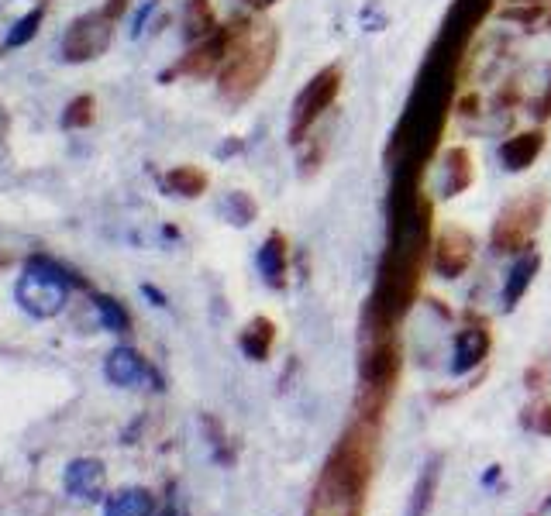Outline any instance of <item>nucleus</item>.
<instances>
[{
    "mask_svg": "<svg viewBox=\"0 0 551 516\" xmlns=\"http://www.w3.org/2000/svg\"><path fill=\"white\" fill-rule=\"evenodd\" d=\"M424 176L428 166L417 162H400L397 169H390L386 248L362 310L366 327H400V320L414 310L421 296L434 245V200L424 193Z\"/></svg>",
    "mask_w": 551,
    "mask_h": 516,
    "instance_id": "f257e3e1",
    "label": "nucleus"
},
{
    "mask_svg": "<svg viewBox=\"0 0 551 516\" xmlns=\"http://www.w3.org/2000/svg\"><path fill=\"white\" fill-rule=\"evenodd\" d=\"M462 62V52L431 42L428 59H424L414 90L407 97V107H403L397 128L390 131V142H386V169H397L400 162L431 166L434 155H441V142H445L448 121H452L455 100H459Z\"/></svg>",
    "mask_w": 551,
    "mask_h": 516,
    "instance_id": "f03ea898",
    "label": "nucleus"
},
{
    "mask_svg": "<svg viewBox=\"0 0 551 516\" xmlns=\"http://www.w3.org/2000/svg\"><path fill=\"white\" fill-rule=\"evenodd\" d=\"M379 430L383 424L369 417H359L341 430L338 444L324 461L317 486L310 492L307 516H362L372 475H376L379 455Z\"/></svg>",
    "mask_w": 551,
    "mask_h": 516,
    "instance_id": "7ed1b4c3",
    "label": "nucleus"
},
{
    "mask_svg": "<svg viewBox=\"0 0 551 516\" xmlns=\"http://www.w3.org/2000/svg\"><path fill=\"white\" fill-rule=\"evenodd\" d=\"M279 56V28L273 21H235L231 49L217 73V90L228 104H245L269 80Z\"/></svg>",
    "mask_w": 551,
    "mask_h": 516,
    "instance_id": "20e7f679",
    "label": "nucleus"
},
{
    "mask_svg": "<svg viewBox=\"0 0 551 516\" xmlns=\"http://www.w3.org/2000/svg\"><path fill=\"white\" fill-rule=\"evenodd\" d=\"M403 372V348L397 327H366L362 324V351H359V403L355 413L383 424L397 382Z\"/></svg>",
    "mask_w": 551,
    "mask_h": 516,
    "instance_id": "39448f33",
    "label": "nucleus"
},
{
    "mask_svg": "<svg viewBox=\"0 0 551 516\" xmlns=\"http://www.w3.org/2000/svg\"><path fill=\"white\" fill-rule=\"evenodd\" d=\"M548 203V190H541V186L517 193L514 200L503 203L490 228L493 255H521L527 248H534V238H538L541 224L548 217Z\"/></svg>",
    "mask_w": 551,
    "mask_h": 516,
    "instance_id": "423d86ee",
    "label": "nucleus"
},
{
    "mask_svg": "<svg viewBox=\"0 0 551 516\" xmlns=\"http://www.w3.org/2000/svg\"><path fill=\"white\" fill-rule=\"evenodd\" d=\"M341 80H345L341 62H328V66H321L304 83V90L297 93L293 111H290V145L293 148L304 142L310 131L317 128V121H321V117L335 107V100L341 93Z\"/></svg>",
    "mask_w": 551,
    "mask_h": 516,
    "instance_id": "0eeeda50",
    "label": "nucleus"
},
{
    "mask_svg": "<svg viewBox=\"0 0 551 516\" xmlns=\"http://www.w3.org/2000/svg\"><path fill=\"white\" fill-rule=\"evenodd\" d=\"M14 296H18L21 310H28L31 317L49 320L66 307L69 286L66 279L59 276L56 265L45 262V258H35L25 269V276L18 279V286H14Z\"/></svg>",
    "mask_w": 551,
    "mask_h": 516,
    "instance_id": "6e6552de",
    "label": "nucleus"
},
{
    "mask_svg": "<svg viewBox=\"0 0 551 516\" xmlns=\"http://www.w3.org/2000/svg\"><path fill=\"white\" fill-rule=\"evenodd\" d=\"M476 262V234L462 224H445L434 231L431 245V272L438 279H462Z\"/></svg>",
    "mask_w": 551,
    "mask_h": 516,
    "instance_id": "1a4fd4ad",
    "label": "nucleus"
},
{
    "mask_svg": "<svg viewBox=\"0 0 551 516\" xmlns=\"http://www.w3.org/2000/svg\"><path fill=\"white\" fill-rule=\"evenodd\" d=\"M493 11H496V0H452L438 35H434V45H445V49L469 56L472 38H476V31L486 25V18H490Z\"/></svg>",
    "mask_w": 551,
    "mask_h": 516,
    "instance_id": "9d476101",
    "label": "nucleus"
},
{
    "mask_svg": "<svg viewBox=\"0 0 551 516\" xmlns=\"http://www.w3.org/2000/svg\"><path fill=\"white\" fill-rule=\"evenodd\" d=\"M111 38H114V18L107 11L76 18L73 25H69L66 38H62V56H66L69 62L97 59L100 52L111 45Z\"/></svg>",
    "mask_w": 551,
    "mask_h": 516,
    "instance_id": "9b49d317",
    "label": "nucleus"
},
{
    "mask_svg": "<svg viewBox=\"0 0 551 516\" xmlns=\"http://www.w3.org/2000/svg\"><path fill=\"white\" fill-rule=\"evenodd\" d=\"M493 351V331L486 320L472 317L455 331V344H452V365H448V372L452 375H469L476 372L479 365L490 358Z\"/></svg>",
    "mask_w": 551,
    "mask_h": 516,
    "instance_id": "f8f14e48",
    "label": "nucleus"
},
{
    "mask_svg": "<svg viewBox=\"0 0 551 516\" xmlns=\"http://www.w3.org/2000/svg\"><path fill=\"white\" fill-rule=\"evenodd\" d=\"M228 49H231V28L221 25L214 35H207L204 42L193 45V49L180 59V66H176L173 73L193 76V80H204V76L221 73L224 59H228Z\"/></svg>",
    "mask_w": 551,
    "mask_h": 516,
    "instance_id": "ddd939ff",
    "label": "nucleus"
},
{
    "mask_svg": "<svg viewBox=\"0 0 551 516\" xmlns=\"http://www.w3.org/2000/svg\"><path fill=\"white\" fill-rule=\"evenodd\" d=\"M476 183V159L465 145H452V148H441V186L438 193L445 200L462 197L465 190H472Z\"/></svg>",
    "mask_w": 551,
    "mask_h": 516,
    "instance_id": "4468645a",
    "label": "nucleus"
},
{
    "mask_svg": "<svg viewBox=\"0 0 551 516\" xmlns=\"http://www.w3.org/2000/svg\"><path fill=\"white\" fill-rule=\"evenodd\" d=\"M62 486L73 499H83V503H100L107 489V472L100 458H76L69 461L66 475H62Z\"/></svg>",
    "mask_w": 551,
    "mask_h": 516,
    "instance_id": "2eb2a0df",
    "label": "nucleus"
},
{
    "mask_svg": "<svg viewBox=\"0 0 551 516\" xmlns=\"http://www.w3.org/2000/svg\"><path fill=\"white\" fill-rule=\"evenodd\" d=\"M548 145V131L545 128H527L510 135L507 142L500 145V166L503 172H527L534 162L541 159Z\"/></svg>",
    "mask_w": 551,
    "mask_h": 516,
    "instance_id": "dca6fc26",
    "label": "nucleus"
},
{
    "mask_svg": "<svg viewBox=\"0 0 551 516\" xmlns=\"http://www.w3.org/2000/svg\"><path fill=\"white\" fill-rule=\"evenodd\" d=\"M255 265H259L269 289L286 286V276H290V241H286L283 231H269V238L262 241L259 255H255Z\"/></svg>",
    "mask_w": 551,
    "mask_h": 516,
    "instance_id": "f3484780",
    "label": "nucleus"
},
{
    "mask_svg": "<svg viewBox=\"0 0 551 516\" xmlns=\"http://www.w3.org/2000/svg\"><path fill=\"white\" fill-rule=\"evenodd\" d=\"M538 269H541L538 248H527V252L514 255V265H510L507 279H503V310H517V307H521V300L527 296V289H531L534 276H538Z\"/></svg>",
    "mask_w": 551,
    "mask_h": 516,
    "instance_id": "a211bd4d",
    "label": "nucleus"
},
{
    "mask_svg": "<svg viewBox=\"0 0 551 516\" xmlns=\"http://www.w3.org/2000/svg\"><path fill=\"white\" fill-rule=\"evenodd\" d=\"M145 358L138 355L135 348H128V344H121V348H114L111 355L104 358V375L107 382H114V386H138V382L145 379Z\"/></svg>",
    "mask_w": 551,
    "mask_h": 516,
    "instance_id": "6ab92c4d",
    "label": "nucleus"
},
{
    "mask_svg": "<svg viewBox=\"0 0 551 516\" xmlns=\"http://www.w3.org/2000/svg\"><path fill=\"white\" fill-rule=\"evenodd\" d=\"M238 344H242L245 358H252V362H269V355H273V344H276V320L273 317H252L245 324L242 338H238Z\"/></svg>",
    "mask_w": 551,
    "mask_h": 516,
    "instance_id": "aec40b11",
    "label": "nucleus"
},
{
    "mask_svg": "<svg viewBox=\"0 0 551 516\" xmlns=\"http://www.w3.org/2000/svg\"><path fill=\"white\" fill-rule=\"evenodd\" d=\"M155 499L149 489H118L114 496L104 499V516H152Z\"/></svg>",
    "mask_w": 551,
    "mask_h": 516,
    "instance_id": "412c9836",
    "label": "nucleus"
},
{
    "mask_svg": "<svg viewBox=\"0 0 551 516\" xmlns=\"http://www.w3.org/2000/svg\"><path fill=\"white\" fill-rule=\"evenodd\" d=\"M328 148H331V131L328 128H324V131H310L304 142L297 145V152H300V159H297L300 179H310V176H317V172H321L324 159H328Z\"/></svg>",
    "mask_w": 551,
    "mask_h": 516,
    "instance_id": "4be33fe9",
    "label": "nucleus"
},
{
    "mask_svg": "<svg viewBox=\"0 0 551 516\" xmlns=\"http://www.w3.org/2000/svg\"><path fill=\"white\" fill-rule=\"evenodd\" d=\"M207 172L204 169H197V166H176V169H169L166 176H162V186H166L169 193H176V197H183V200H193V197H200V193L207 190Z\"/></svg>",
    "mask_w": 551,
    "mask_h": 516,
    "instance_id": "5701e85b",
    "label": "nucleus"
},
{
    "mask_svg": "<svg viewBox=\"0 0 551 516\" xmlns=\"http://www.w3.org/2000/svg\"><path fill=\"white\" fill-rule=\"evenodd\" d=\"M438 482H441V455H434L428 465L421 468V479H417V489H414V499H410L407 516H428L431 503H434V492H438Z\"/></svg>",
    "mask_w": 551,
    "mask_h": 516,
    "instance_id": "b1692460",
    "label": "nucleus"
},
{
    "mask_svg": "<svg viewBox=\"0 0 551 516\" xmlns=\"http://www.w3.org/2000/svg\"><path fill=\"white\" fill-rule=\"evenodd\" d=\"M186 42H204L207 35H214L217 28V14H214V7H211V0H190L186 4Z\"/></svg>",
    "mask_w": 551,
    "mask_h": 516,
    "instance_id": "393cba45",
    "label": "nucleus"
},
{
    "mask_svg": "<svg viewBox=\"0 0 551 516\" xmlns=\"http://www.w3.org/2000/svg\"><path fill=\"white\" fill-rule=\"evenodd\" d=\"M500 18L514 21V25H521L527 31H548L551 4H503Z\"/></svg>",
    "mask_w": 551,
    "mask_h": 516,
    "instance_id": "a878e982",
    "label": "nucleus"
},
{
    "mask_svg": "<svg viewBox=\"0 0 551 516\" xmlns=\"http://www.w3.org/2000/svg\"><path fill=\"white\" fill-rule=\"evenodd\" d=\"M221 214L228 217L235 228H248V224L259 217V203H255L248 193L242 190H235V193H228V197L221 200Z\"/></svg>",
    "mask_w": 551,
    "mask_h": 516,
    "instance_id": "bb28decb",
    "label": "nucleus"
},
{
    "mask_svg": "<svg viewBox=\"0 0 551 516\" xmlns=\"http://www.w3.org/2000/svg\"><path fill=\"white\" fill-rule=\"evenodd\" d=\"M97 314H100V324H104L107 331H114V334L131 331L128 310H124V303L114 300V296H97Z\"/></svg>",
    "mask_w": 551,
    "mask_h": 516,
    "instance_id": "cd10ccee",
    "label": "nucleus"
},
{
    "mask_svg": "<svg viewBox=\"0 0 551 516\" xmlns=\"http://www.w3.org/2000/svg\"><path fill=\"white\" fill-rule=\"evenodd\" d=\"M521 424L527 430H534V434L551 437V400H538V403L527 406L524 417H521Z\"/></svg>",
    "mask_w": 551,
    "mask_h": 516,
    "instance_id": "c85d7f7f",
    "label": "nucleus"
},
{
    "mask_svg": "<svg viewBox=\"0 0 551 516\" xmlns=\"http://www.w3.org/2000/svg\"><path fill=\"white\" fill-rule=\"evenodd\" d=\"M42 7H38V11H31L28 18H21L18 25H14V31L11 35H7V45H11V49H18V45H25L28 38H35V31H38V25H42Z\"/></svg>",
    "mask_w": 551,
    "mask_h": 516,
    "instance_id": "c756f323",
    "label": "nucleus"
},
{
    "mask_svg": "<svg viewBox=\"0 0 551 516\" xmlns=\"http://www.w3.org/2000/svg\"><path fill=\"white\" fill-rule=\"evenodd\" d=\"M90 121H93V97L73 100L66 117H62V124H66V128H83V124H90Z\"/></svg>",
    "mask_w": 551,
    "mask_h": 516,
    "instance_id": "7c9ffc66",
    "label": "nucleus"
},
{
    "mask_svg": "<svg viewBox=\"0 0 551 516\" xmlns=\"http://www.w3.org/2000/svg\"><path fill=\"white\" fill-rule=\"evenodd\" d=\"M524 382H527V389H534V393H541V389L548 386V375L541 365H531V369L524 372Z\"/></svg>",
    "mask_w": 551,
    "mask_h": 516,
    "instance_id": "2f4dec72",
    "label": "nucleus"
},
{
    "mask_svg": "<svg viewBox=\"0 0 551 516\" xmlns=\"http://www.w3.org/2000/svg\"><path fill=\"white\" fill-rule=\"evenodd\" d=\"M534 117H538V121H548V117H551V73H548V86H545V93H541L538 104H534Z\"/></svg>",
    "mask_w": 551,
    "mask_h": 516,
    "instance_id": "473e14b6",
    "label": "nucleus"
},
{
    "mask_svg": "<svg viewBox=\"0 0 551 516\" xmlns=\"http://www.w3.org/2000/svg\"><path fill=\"white\" fill-rule=\"evenodd\" d=\"M245 7H252V11H269L273 4H279V0H242Z\"/></svg>",
    "mask_w": 551,
    "mask_h": 516,
    "instance_id": "72a5a7b5",
    "label": "nucleus"
},
{
    "mask_svg": "<svg viewBox=\"0 0 551 516\" xmlns=\"http://www.w3.org/2000/svg\"><path fill=\"white\" fill-rule=\"evenodd\" d=\"M496 479H500V465H490V472H486V479H483V482H486V486H493Z\"/></svg>",
    "mask_w": 551,
    "mask_h": 516,
    "instance_id": "f704fd0d",
    "label": "nucleus"
},
{
    "mask_svg": "<svg viewBox=\"0 0 551 516\" xmlns=\"http://www.w3.org/2000/svg\"><path fill=\"white\" fill-rule=\"evenodd\" d=\"M534 516H551V496L538 506V513H534Z\"/></svg>",
    "mask_w": 551,
    "mask_h": 516,
    "instance_id": "c9c22d12",
    "label": "nucleus"
},
{
    "mask_svg": "<svg viewBox=\"0 0 551 516\" xmlns=\"http://www.w3.org/2000/svg\"><path fill=\"white\" fill-rule=\"evenodd\" d=\"M507 4H551V0H507Z\"/></svg>",
    "mask_w": 551,
    "mask_h": 516,
    "instance_id": "e433bc0d",
    "label": "nucleus"
},
{
    "mask_svg": "<svg viewBox=\"0 0 551 516\" xmlns=\"http://www.w3.org/2000/svg\"><path fill=\"white\" fill-rule=\"evenodd\" d=\"M162 516H176V510H173V506H169V510H166V513H162Z\"/></svg>",
    "mask_w": 551,
    "mask_h": 516,
    "instance_id": "4c0bfd02",
    "label": "nucleus"
}]
</instances>
